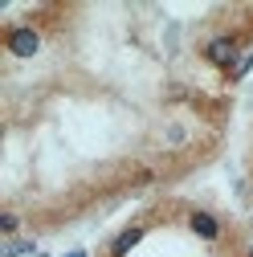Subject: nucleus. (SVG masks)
<instances>
[{
  "label": "nucleus",
  "instance_id": "nucleus-1",
  "mask_svg": "<svg viewBox=\"0 0 253 257\" xmlns=\"http://www.w3.org/2000/svg\"><path fill=\"white\" fill-rule=\"evenodd\" d=\"M9 49H13L17 57H33V53L41 49V41H37V33H33V29H13Z\"/></svg>",
  "mask_w": 253,
  "mask_h": 257
},
{
  "label": "nucleus",
  "instance_id": "nucleus-2",
  "mask_svg": "<svg viewBox=\"0 0 253 257\" xmlns=\"http://www.w3.org/2000/svg\"><path fill=\"white\" fill-rule=\"evenodd\" d=\"M208 57L216 61V66H229V61L237 57V41H229V37H216V41L208 45Z\"/></svg>",
  "mask_w": 253,
  "mask_h": 257
},
{
  "label": "nucleus",
  "instance_id": "nucleus-4",
  "mask_svg": "<svg viewBox=\"0 0 253 257\" xmlns=\"http://www.w3.org/2000/svg\"><path fill=\"white\" fill-rule=\"evenodd\" d=\"M139 237H143V229H126V233H118V241H114V253L122 257L126 249H135V245H139Z\"/></svg>",
  "mask_w": 253,
  "mask_h": 257
},
{
  "label": "nucleus",
  "instance_id": "nucleus-3",
  "mask_svg": "<svg viewBox=\"0 0 253 257\" xmlns=\"http://www.w3.org/2000/svg\"><path fill=\"white\" fill-rule=\"evenodd\" d=\"M192 229H196L200 237H208V241H212V237L220 233V229H216V220H212L208 212H196V216H192Z\"/></svg>",
  "mask_w": 253,
  "mask_h": 257
},
{
  "label": "nucleus",
  "instance_id": "nucleus-5",
  "mask_svg": "<svg viewBox=\"0 0 253 257\" xmlns=\"http://www.w3.org/2000/svg\"><path fill=\"white\" fill-rule=\"evenodd\" d=\"M5 253H9V257H21V253H33V245H29V241H9Z\"/></svg>",
  "mask_w": 253,
  "mask_h": 257
},
{
  "label": "nucleus",
  "instance_id": "nucleus-6",
  "mask_svg": "<svg viewBox=\"0 0 253 257\" xmlns=\"http://www.w3.org/2000/svg\"><path fill=\"white\" fill-rule=\"evenodd\" d=\"M17 224H21V220H17L13 212H5V216H0V229H5V233H17Z\"/></svg>",
  "mask_w": 253,
  "mask_h": 257
},
{
  "label": "nucleus",
  "instance_id": "nucleus-7",
  "mask_svg": "<svg viewBox=\"0 0 253 257\" xmlns=\"http://www.w3.org/2000/svg\"><path fill=\"white\" fill-rule=\"evenodd\" d=\"M70 257H86V253H70Z\"/></svg>",
  "mask_w": 253,
  "mask_h": 257
},
{
  "label": "nucleus",
  "instance_id": "nucleus-8",
  "mask_svg": "<svg viewBox=\"0 0 253 257\" xmlns=\"http://www.w3.org/2000/svg\"><path fill=\"white\" fill-rule=\"evenodd\" d=\"M249 257H253V249H249Z\"/></svg>",
  "mask_w": 253,
  "mask_h": 257
}]
</instances>
